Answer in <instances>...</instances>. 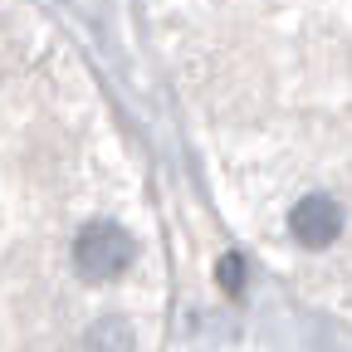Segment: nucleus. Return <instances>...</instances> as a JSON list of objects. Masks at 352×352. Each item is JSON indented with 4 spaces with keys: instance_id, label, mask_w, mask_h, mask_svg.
Here are the masks:
<instances>
[{
    "instance_id": "7ed1b4c3",
    "label": "nucleus",
    "mask_w": 352,
    "mask_h": 352,
    "mask_svg": "<svg viewBox=\"0 0 352 352\" xmlns=\"http://www.w3.org/2000/svg\"><path fill=\"white\" fill-rule=\"evenodd\" d=\"M88 352H132V333L122 318H103L94 333H88Z\"/></svg>"
},
{
    "instance_id": "20e7f679",
    "label": "nucleus",
    "mask_w": 352,
    "mask_h": 352,
    "mask_svg": "<svg viewBox=\"0 0 352 352\" xmlns=\"http://www.w3.org/2000/svg\"><path fill=\"white\" fill-rule=\"evenodd\" d=\"M215 279H220V289H226L230 298H240V289H245V259L240 254H226L215 264Z\"/></svg>"
},
{
    "instance_id": "f257e3e1",
    "label": "nucleus",
    "mask_w": 352,
    "mask_h": 352,
    "mask_svg": "<svg viewBox=\"0 0 352 352\" xmlns=\"http://www.w3.org/2000/svg\"><path fill=\"white\" fill-rule=\"evenodd\" d=\"M132 264V235L122 226H113V220H94V226H83L78 245H74V270L83 279H118L122 270Z\"/></svg>"
},
{
    "instance_id": "f03ea898",
    "label": "nucleus",
    "mask_w": 352,
    "mask_h": 352,
    "mask_svg": "<svg viewBox=\"0 0 352 352\" xmlns=\"http://www.w3.org/2000/svg\"><path fill=\"white\" fill-rule=\"evenodd\" d=\"M289 230H294L298 245L323 250V245H333V240L342 235V206H338L333 196H303V201L289 210Z\"/></svg>"
}]
</instances>
